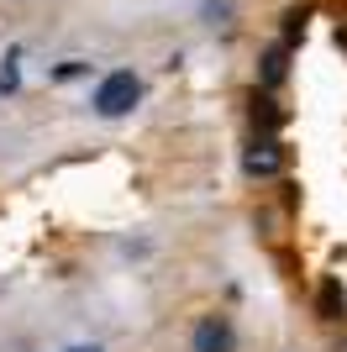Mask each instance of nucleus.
Masks as SVG:
<instances>
[{
  "instance_id": "nucleus-1",
  "label": "nucleus",
  "mask_w": 347,
  "mask_h": 352,
  "mask_svg": "<svg viewBox=\"0 0 347 352\" xmlns=\"http://www.w3.org/2000/svg\"><path fill=\"white\" fill-rule=\"evenodd\" d=\"M143 95H147V85H143L137 69H111V74L95 79V89H90V111L101 121H121V116H132V111L143 105Z\"/></svg>"
},
{
  "instance_id": "nucleus-2",
  "label": "nucleus",
  "mask_w": 347,
  "mask_h": 352,
  "mask_svg": "<svg viewBox=\"0 0 347 352\" xmlns=\"http://www.w3.org/2000/svg\"><path fill=\"white\" fill-rule=\"evenodd\" d=\"M237 347H242V337H237L231 316H221V310L195 316V326H189V352H237Z\"/></svg>"
},
{
  "instance_id": "nucleus-3",
  "label": "nucleus",
  "mask_w": 347,
  "mask_h": 352,
  "mask_svg": "<svg viewBox=\"0 0 347 352\" xmlns=\"http://www.w3.org/2000/svg\"><path fill=\"white\" fill-rule=\"evenodd\" d=\"M242 168H247V179H274L279 168H284V153H279V142H274V137H258V142L247 147Z\"/></svg>"
},
{
  "instance_id": "nucleus-4",
  "label": "nucleus",
  "mask_w": 347,
  "mask_h": 352,
  "mask_svg": "<svg viewBox=\"0 0 347 352\" xmlns=\"http://www.w3.org/2000/svg\"><path fill=\"white\" fill-rule=\"evenodd\" d=\"M321 316H326V321H342V316H347V294H342L337 279L321 284Z\"/></svg>"
},
{
  "instance_id": "nucleus-5",
  "label": "nucleus",
  "mask_w": 347,
  "mask_h": 352,
  "mask_svg": "<svg viewBox=\"0 0 347 352\" xmlns=\"http://www.w3.org/2000/svg\"><path fill=\"white\" fill-rule=\"evenodd\" d=\"M16 58H21V53H16V47H11V53H6V63H0V95H11V89H16V79H21V69H16Z\"/></svg>"
},
{
  "instance_id": "nucleus-6",
  "label": "nucleus",
  "mask_w": 347,
  "mask_h": 352,
  "mask_svg": "<svg viewBox=\"0 0 347 352\" xmlns=\"http://www.w3.org/2000/svg\"><path fill=\"white\" fill-rule=\"evenodd\" d=\"M279 79H284V47H274L269 63H263V85H279Z\"/></svg>"
},
{
  "instance_id": "nucleus-7",
  "label": "nucleus",
  "mask_w": 347,
  "mask_h": 352,
  "mask_svg": "<svg viewBox=\"0 0 347 352\" xmlns=\"http://www.w3.org/2000/svg\"><path fill=\"white\" fill-rule=\"evenodd\" d=\"M79 74H85V63H79V58H69L63 69H58V79H79Z\"/></svg>"
},
{
  "instance_id": "nucleus-8",
  "label": "nucleus",
  "mask_w": 347,
  "mask_h": 352,
  "mask_svg": "<svg viewBox=\"0 0 347 352\" xmlns=\"http://www.w3.org/2000/svg\"><path fill=\"white\" fill-rule=\"evenodd\" d=\"M69 352H105V347H101V342H74Z\"/></svg>"
}]
</instances>
